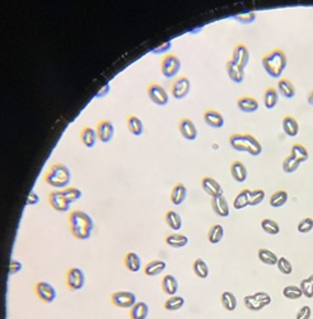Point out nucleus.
Returning <instances> with one entry per match:
<instances>
[{"label":"nucleus","instance_id":"6e6552de","mask_svg":"<svg viewBox=\"0 0 313 319\" xmlns=\"http://www.w3.org/2000/svg\"><path fill=\"white\" fill-rule=\"evenodd\" d=\"M86 284V276L81 268L73 267L67 272V286L70 291H78L83 289Z\"/></svg>","mask_w":313,"mask_h":319},{"label":"nucleus","instance_id":"f257e3e1","mask_svg":"<svg viewBox=\"0 0 313 319\" xmlns=\"http://www.w3.org/2000/svg\"><path fill=\"white\" fill-rule=\"evenodd\" d=\"M70 233L78 240H87L92 236L94 223L91 216L84 211H72L69 213Z\"/></svg>","mask_w":313,"mask_h":319},{"label":"nucleus","instance_id":"864d4df0","mask_svg":"<svg viewBox=\"0 0 313 319\" xmlns=\"http://www.w3.org/2000/svg\"><path fill=\"white\" fill-rule=\"evenodd\" d=\"M234 18L237 19V21H239L241 23H252V22L255 21V18H256V14L254 13V12H247V13H243V14H238V16H236Z\"/></svg>","mask_w":313,"mask_h":319},{"label":"nucleus","instance_id":"c85d7f7f","mask_svg":"<svg viewBox=\"0 0 313 319\" xmlns=\"http://www.w3.org/2000/svg\"><path fill=\"white\" fill-rule=\"evenodd\" d=\"M149 315V306L144 301H138L130 309V319H147Z\"/></svg>","mask_w":313,"mask_h":319},{"label":"nucleus","instance_id":"b1692460","mask_svg":"<svg viewBox=\"0 0 313 319\" xmlns=\"http://www.w3.org/2000/svg\"><path fill=\"white\" fill-rule=\"evenodd\" d=\"M283 130L286 135L289 137H297L299 133V124L297 119L293 118L292 115H286L283 119Z\"/></svg>","mask_w":313,"mask_h":319},{"label":"nucleus","instance_id":"7c9ffc66","mask_svg":"<svg viewBox=\"0 0 313 319\" xmlns=\"http://www.w3.org/2000/svg\"><path fill=\"white\" fill-rule=\"evenodd\" d=\"M257 258H259L260 262L266 265H276L279 259V257L275 253L266 249V248H260L259 252H257Z\"/></svg>","mask_w":313,"mask_h":319},{"label":"nucleus","instance_id":"13d9d810","mask_svg":"<svg viewBox=\"0 0 313 319\" xmlns=\"http://www.w3.org/2000/svg\"><path fill=\"white\" fill-rule=\"evenodd\" d=\"M110 84H104L103 87H102L101 89H99L98 92H97V95H96V97H104L106 96V95L108 94V92H110Z\"/></svg>","mask_w":313,"mask_h":319},{"label":"nucleus","instance_id":"dca6fc26","mask_svg":"<svg viewBox=\"0 0 313 319\" xmlns=\"http://www.w3.org/2000/svg\"><path fill=\"white\" fill-rule=\"evenodd\" d=\"M201 188H203V191L205 192L208 196L212 197V198L213 197L223 194L222 185H220L217 180L213 179V177L210 176H204L203 179H201Z\"/></svg>","mask_w":313,"mask_h":319},{"label":"nucleus","instance_id":"ea45409f","mask_svg":"<svg viewBox=\"0 0 313 319\" xmlns=\"http://www.w3.org/2000/svg\"><path fill=\"white\" fill-rule=\"evenodd\" d=\"M283 296L288 300H298L303 296L302 289L295 285H288L283 289Z\"/></svg>","mask_w":313,"mask_h":319},{"label":"nucleus","instance_id":"2f4dec72","mask_svg":"<svg viewBox=\"0 0 313 319\" xmlns=\"http://www.w3.org/2000/svg\"><path fill=\"white\" fill-rule=\"evenodd\" d=\"M249 196H251L249 189H242L236 196L234 201H233V208L239 211V209H243L247 206H249Z\"/></svg>","mask_w":313,"mask_h":319},{"label":"nucleus","instance_id":"3c124183","mask_svg":"<svg viewBox=\"0 0 313 319\" xmlns=\"http://www.w3.org/2000/svg\"><path fill=\"white\" fill-rule=\"evenodd\" d=\"M254 295H255V298H256L257 300L260 301V303L263 304L264 308H265V306H268V305H270L271 301H273V299H271V296L269 295L268 292H265V291L255 292Z\"/></svg>","mask_w":313,"mask_h":319},{"label":"nucleus","instance_id":"473e14b6","mask_svg":"<svg viewBox=\"0 0 313 319\" xmlns=\"http://www.w3.org/2000/svg\"><path fill=\"white\" fill-rule=\"evenodd\" d=\"M220 303H222L223 308L225 309L227 311H234L237 309V301L236 295L230 291H224L220 296Z\"/></svg>","mask_w":313,"mask_h":319},{"label":"nucleus","instance_id":"bf43d9fd","mask_svg":"<svg viewBox=\"0 0 313 319\" xmlns=\"http://www.w3.org/2000/svg\"><path fill=\"white\" fill-rule=\"evenodd\" d=\"M307 101L310 106H313V91H310L307 96Z\"/></svg>","mask_w":313,"mask_h":319},{"label":"nucleus","instance_id":"c9c22d12","mask_svg":"<svg viewBox=\"0 0 313 319\" xmlns=\"http://www.w3.org/2000/svg\"><path fill=\"white\" fill-rule=\"evenodd\" d=\"M279 101V92L275 87H269L265 91V95H264V104H265V108L271 110L276 106Z\"/></svg>","mask_w":313,"mask_h":319},{"label":"nucleus","instance_id":"423d86ee","mask_svg":"<svg viewBox=\"0 0 313 319\" xmlns=\"http://www.w3.org/2000/svg\"><path fill=\"white\" fill-rule=\"evenodd\" d=\"M169 88H171V95L174 99H185L191 91V82L187 77L181 75V77H177L176 79L172 82Z\"/></svg>","mask_w":313,"mask_h":319},{"label":"nucleus","instance_id":"49530a36","mask_svg":"<svg viewBox=\"0 0 313 319\" xmlns=\"http://www.w3.org/2000/svg\"><path fill=\"white\" fill-rule=\"evenodd\" d=\"M265 199V192L263 189H255L251 191V196H249V206L255 207L261 204Z\"/></svg>","mask_w":313,"mask_h":319},{"label":"nucleus","instance_id":"9d476101","mask_svg":"<svg viewBox=\"0 0 313 319\" xmlns=\"http://www.w3.org/2000/svg\"><path fill=\"white\" fill-rule=\"evenodd\" d=\"M148 96H149L150 101L154 102L155 105L159 106H164L168 104V94H167L166 88L162 87L158 83H150L148 84Z\"/></svg>","mask_w":313,"mask_h":319},{"label":"nucleus","instance_id":"2eb2a0df","mask_svg":"<svg viewBox=\"0 0 313 319\" xmlns=\"http://www.w3.org/2000/svg\"><path fill=\"white\" fill-rule=\"evenodd\" d=\"M178 129H179L181 135L185 138V140L195 141L196 137H198V129H196L194 121L190 120V119H187V118L181 119L178 123Z\"/></svg>","mask_w":313,"mask_h":319},{"label":"nucleus","instance_id":"de8ad7c7","mask_svg":"<svg viewBox=\"0 0 313 319\" xmlns=\"http://www.w3.org/2000/svg\"><path fill=\"white\" fill-rule=\"evenodd\" d=\"M62 193H64V196L67 197V199L70 203L79 201L82 198V192L78 188H74V187H68V188L62 191Z\"/></svg>","mask_w":313,"mask_h":319},{"label":"nucleus","instance_id":"20e7f679","mask_svg":"<svg viewBox=\"0 0 313 319\" xmlns=\"http://www.w3.org/2000/svg\"><path fill=\"white\" fill-rule=\"evenodd\" d=\"M263 67L270 77L280 78L286 68V55L281 49H275L263 58Z\"/></svg>","mask_w":313,"mask_h":319},{"label":"nucleus","instance_id":"4468645a","mask_svg":"<svg viewBox=\"0 0 313 319\" xmlns=\"http://www.w3.org/2000/svg\"><path fill=\"white\" fill-rule=\"evenodd\" d=\"M212 208L214 211V213L219 217H228L229 216V203H228L227 198L224 197V194H220V196L213 197L212 198Z\"/></svg>","mask_w":313,"mask_h":319},{"label":"nucleus","instance_id":"cd10ccee","mask_svg":"<svg viewBox=\"0 0 313 319\" xmlns=\"http://www.w3.org/2000/svg\"><path fill=\"white\" fill-rule=\"evenodd\" d=\"M79 138H81V142L83 143L87 148H92L96 145L97 131L94 130L93 128H91V126H84L81 130Z\"/></svg>","mask_w":313,"mask_h":319},{"label":"nucleus","instance_id":"09e8293b","mask_svg":"<svg viewBox=\"0 0 313 319\" xmlns=\"http://www.w3.org/2000/svg\"><path fill=\"white\" fill-rule=\"evenodd\" d=\"M298 231L300 234H308L313 230V218L310 217H304L299 221L297 226Z\"/></svg>","mask_w":313,"mask_h":319},{"label":"nucleus","instance_id":"5701e85b","mask_svg":"<svg viewBox=\"0 0 313 319\" xmlns=\"http://www.w3.org/2000/svg\"><path fill=\"white\" fill-rule=\"evenodd\" d=\"M237 106L243 113H255L259 109V101L255 97L241 96L237 100Z\"/></svg>","mask_w":313,"mask_h":319},{"label":"nucleus","instance_id":"0eeeda50","mask_svg":"<svg viewBox=\"0 0 313 319\" xmlns=\"http://www.w3.org/2000/svg\"><path fill=\"white\" fill-rule=\"evenodd\" d=\"M35 294L41 301L46 304L54 303L57 296L55 287L46 281H38L35 285Z\"/></svg>","mask_w":313,"mask_h":319},{"label":"nucleus","instance_id":"ddd939ff","mask_svg":"<svg viewBox=\"0 0 313 319\" xmlns=\"http://www.w3.org/2000/svg\"><path fill=\"white\" fill-rule=\"evenodd\" d=\"M230 60L244 69L249 62V51L247 49V46L244 43H237L236 48L233 49Z\"/></svg>","mask_w":313,"mask_h":319},{"label":"nucleus","instance_id":"aec40b11","mask_svg":"<svg viewBox=\"0 0 313 319\" xmlns=\"http://www.w3.org/2000/svg\"><path fill=\"white\" fill-rule=\"evenodd\" d=\"M161 286L164 294L168 296L176 295L177 291H178V281H177V279L173 275H166L162 279Z\"/></svg>","mask_w":313,"mask_h":319},{"label":"nucleus","instance_id":"5fc2aeb1","mask_svg":"<svg viewBox=\"0 0 313 319\" xmlns=\"http://www.w3.org/2000/svg\"><path fill=\"white\" fill-rule=\"evenodd\" d=\"M22 268H23V265H22L21 262H18V260L16 259H12L11 263H9V275L13 276V275L19 274V272L22 271Z\"/></svg>","mask_w":313,"mask_h":319},{"label":"nucleus","instance_id":"a878e982","mask_svg":"<svg viewBox=\"0 0 313 319\" xmlns=\"http://www.w3.org/2000/svg\"><path fill=\"white\" fill-rule=\"evenodd\" d=\"M166 244L171 248H174V249H181V248H185L189 244V238L183 234H169L166 238Z\"/></svg>","mask_w":313,"mask_h":319},{"label":"nucleus","instance_id":"bb28decb","mask_svg":"<svg viewBox=\"0 0 313 319\" xmlns=\"http://www.w3.org/2000/svg\"><path fill=\"white\" fill-rule=\"evenodd\" d=\"M230 174L237 183H243L247 179V169L243 162L233 161L230 165Z\"/></svg>","mask_w":313,"mask_h":319},{"label":"nucleus","instance_id":"6e6d98bb","mask_svg":"<svg viewBox=\"0 0 313 319\" xmlns=\"http://www.w3.org/2000/svg\"><path fill=\"white\" fill-rule=\"evenodd\" d=\"M40 202V196L36 192H31L27 198V206H35Z\"/></svg>","mask_w":313,"mask_h":319},{"label":"nucleus","instance_id":"f03ea898","mask_svg":"<svg viewBox=\"0 0 313 319\" xmlns=\"http://www.w3.org/2000/svg\"><path fill=\"white\" fill-rule=\"evenodd\" d=\"M229 145L233 150L247 152L251 156H259L263 152V146L249 133H233L229 135Z\"/></svg>","mask_w":313,"mask_h":319},{"label":"nucleus","instance_id":"79ce46f5","mask_svg":"<svg viewBox=\"0 0 313 319\" xmlns=\"http://www.w3.org/2000/svg\"><path fill=\"white\" fill-rule=\"evenodd\" d=\"M261 227H263V230L265 231L266 234H269V235H278V234L280 233V226H279V223L276 222V221L271 220V218H264V220L261 221Z\"/></svg>","mask_w":313,"mask_h":319},{"label":"nucleus","instance_id":"c756f323","mask_svg":"<svg viewBox=\"0 0 313 319\" xmlns=\"http://www.w3.org/2000/svg\"><path fill=\"white\" fill-rule=\"evenodd\" d=\"M126 123H128V129L130 130L133 135H139L143 134V131H144V125H143V121L140 120L138 116L135 115H129L128 119H126Z\"/></svg>","mask_w":313,"mask_h":319},{"label":"nucleus","instance_id":"e433bc0d","mask_svg":"<svg viewBox=\"0 0 313 319\" xmlns=\"http://www.w3.org/2000/svg\"><path fill=\"white\" fill-rule=\"evenodd\" d=\"M193 271H194V274H195L196 276L201 280L208 279L209 272H210L209 271L208 263H206L203 258H198V259H195V262L193 263Z\"/></svg>","mask_w":313,"mask_h":319},{"label":"nucleus","instance_id":"052dcab7","mask_svg":"<svg viewBox=\"0 0 313 319\" xmlns=\"http://www.w3.org/2000/svg\"><path fill=\"white\" fill-rule=\"evenodd\" d=\"M308 280H309V281H310V284H312V285H313V274H312V275H310V276H309V277H308Z\"/></svg>","mask_w":313,"mask_h":319},{"label":"nucleus","instance_id":"9b49d317","mask_svg":"<svg viewBox=\"0 0 313 319\" xmlns=\"http://www.w3.org/2000/svg\"><path fill=\"white\" fill-rule=\"evenodd\" d=\"M48 203L52 207V209L57 212H68L70 208V202L64 196L62 191H54L48 193Z\"/></svg>","mask_w":313,"mask_h":319},{"label":"nucleus","instance_id":"4c0bfd02","mask_svg":"<svg viewBox=\"0 0 313 319\" xmlns=\"http://www.w3.org/2000/svg\"><path fill=\"white\" fill-rule=\"evenodd\" d=\"M183 305H185V299L178 295L169 296V299H167L163 304L164 309L168 311H177V310H179V309H181Z\"/></svg>","mask_w":313,"mask_h":319},{"label":"nucleus","instance_id":"58836bf2","mask_svg":"<svg viewBox=\"0 0 313 319\" xmlns=\"http://www.w3.org/2000/svg\"><path fill=\"white\" fill-rule=\"evenodd\" d=\"M288 198H289V196H288L286 191H278L270 197L269 203H270V206L273 208H280V207H283L288 202Z\"/></svg>","mask_w":313,"mask_h":319},{"label":"nucleus","instance_id":"4d7b16f0","mask_svg":"<svg viewBox=\"0 0 313 319\" xmlns=\"http://www.w3.org/2000/svg\"><path fill=\"white\" fill-rule=\"evenodd\" d=\"M171 46H172V43L169 42V41H167V42H164L163 45L159 46V48H155L154 50H153V53H154V54H158V53H164V51L168 50Z\"/></svg>","mask_w":313,"mask_h":319},{"label":"nucleus","instance_id":"f704fd0d","mask_svg":"<svg viewBox=\"0 0 313 319\" xmlns=\"http://www.w3.org/2000/svg\"><path fill=\"white\" fill-rule=\"evenodd\" d=\"M164 220H166L168 227H171L173 231H178L182 227V218L176 211H172V209L167 211L166 215H164Z\"/></svg>","mask_w":313,"mask_h":319},{"label":"nucleus","instance_id":"a18cd8bd","mask_svg":"<svg viewBox=\"0 0 313 319\" xmlns=\"http://www.w3.org/2000/svg\"><path fill=\"white\" fill-rule=\"evenodd\" d=\"M276 267H278L279 272L283 275H286V276H289V275L293 274V264L288 258L285 257H280L278 259V263H276Z\"/></svg>","mask_w":313,"mask_h":319},{"label":"nucleus","instance_id":"f8f14e48","mask_svg":"<svg viewBox=\"0 0 313 319\" xmlns=\"http://www.w3.org/2000/svg\"><path fill=\"white\" fill-rule=\"evenodd\" d=\"M97 138H98L101 142L108 143L111 142V140L113 138L115 134V128H113V124L110 120H101L97 124Z\"/></svg>","mask_w":313,"mask_h":319},{"label":"nucleus","instance_id":"c03bdc74","mask_svg":"<svg viewBox=\"0 0 313 319\" xmlns=\"http://www.w3.org/2000/svg\"><path fill=\"white\" fill-rule=\"evenodd\" d=\"M243 304H244V306H246V308L248 309L249 311H260V310H263V309H264L263 304L260 303V301L257 300L256 298H255L254 294H252V295H246V296H244Z\"/></svg>","mask_w":313,"mask_h":319},{"label":"nucleus","instance_id":"a211bd4d","mask_svg":"<svg viewBox=\"0 0 313 319\" xmlns=\"http://www.w3.org/2000/svg\"><path fill=\"white\" fill-rule=\"evenodd\" d=\"M123 264H125L126 269L133 274H137L142 268V259H140L139 255L134 252L126 253L125 257H123Z\"/></svg>","mask_w":313,"mask_h":319},{"label":"nucleus","instance_id":"603ef678","mask_svg":"<svg viewBox=\"0 0 313 319\" xmlns=\"http://www.w3.org/2000/svg\"><path fill=\"white\" fill-rule=\"evenodd\" d=\"M312 316V309L309 305H303L299 310L297 311L295 319H310Z\"/></svg>","mask_w":313,"mask_h":319},{"label":"nucleus","instance_id":"7ed1b4c3","mask_svg":"<svg viewBox=\"0 0 313 319\" xmlns=\"http://www.w3.org/2000/svg\"><path fill=\"white\" fill-rule=\"evenodd\" d=\"M43 179L50 187L55 188L56 191H64L65 188H68V185L72 180V174L65 165L54 164L51 165Z\"/></svg>","mask_w":313,"mask_h":319},{"label":"nucleus","instance_id":"72a5a7b5","mask_svg":"<svg viewBox=\"0 0 313 319\" xmlns=\"http://www.w3.org/2000/svg\"><path fill=\"white\" fill-rule=\"evenodd\" d=\"M223 238H224V227L220 223H215L209 229L208 240L210 244H218L222 242Z\"/></svg>","mask_w":313,"mask_h":319},{"label":"nucleus","instance_id":"393cba45","mask_svg":"<svg viewBox=\"0 0 313 319\" xmlns=\"http://www.w3.org/2000/svg\"><path fill=\"white\" fill-rule=\"evenodd\" d=\"M278 92L285 99H293L295 96V87L293 82H290L286 78H280L278 82Z\"/></svg>","mask_w":313,"mask_h":319},{"label":"nucleus","instance_id":"f3484780","mask_svg":"<svg viewBox=\"0 0 313 319\" xmlns=\"http://www.w3.org/2000/svg\"><path fill=\"white\" fill-rule=\"evenodd\" d=\"M204 121L206 123V125H209L210 128H222L224 125V118H223L222 114L217 110H205L204 113Z\"/></svg>","mask_w":313,"mask_h":319},{"label":"nucleus","instance_id":"1a4fd4ad","mask_svg":"<svg viewBox=\"0 0 313 319\" xmlns=\"http://www.w3.org/2000/svg\"><path fill=\"white\" fill-rule=\"evenodd\" d=\"M111 301L115 306L122 309H132L138 303L135 294L130 291L113 292L112 296H111Z\"/></svg>","mask_w":313,"mask_h":319},{"label":"nucleus","instance_id":"6ab92c4d","mask_svg":"<svg viewBox=\"0 0 313 319\" xmlns=\"http://www.w3.org/2000/svg\"><path fill=\"white\" fill-rule=\"evenodd\" d=\"M167 268V263L164 260L161 259H153L150 262L147 263V265L144 267V274L147 276L154 277L161 275L164 269Z\"/></svg>","mask_w":313,"mask_h":319},{"label":"nucleus","instance_id":"412c9836","mask_svg":"<svg viewBox=\"0 0 313 319\" xmlns=\"http://www.w3.org/2000/svg\"><path fill=\"white\" fill-rule=\"evenodd\" d=\"M227 73L228 77L232 79L234 83H242L244 79V69L237 65L236 63H233L232 60L227 62Z\"/></svg>","mask_w":313,"mask_h":319},{"label":"nucleus","instance_id":"8fccbe9b","mask_svg":"<svg viewBox=\"0 0 313 319\" xmlns=\"http://www.w3.org/2000/svg\"><path fill=\"white\" fill-rule=\"evenodd\" d=\"M299 287L302 289L303 292V296L308 299H312L313 298V285L310 284V281L308 279H304L300 281Z\"/></svg>","mask_w":313,"mask_h":319},{"label":"nucleus","instance_id":"4be33fe9","mask_svg":"<svg viewBox=\"0 0 313 319\" xmlns=\"http://www.w3.org/2000/svg\"><path fill=\"white\" fill-rule=\"evenodd\" d=\"M186 197H187V188L182 183H178L172 188L171 191V202L174 206H181L185 202Z\"/></svg>","mask_w":313,"mask_h":319},{"label":"nucleus","instance_id":"37998d69","mask_svg":"<svg viewBox=\"0 0 313 319\" xmlns=\"http://www.w3.org/2000/svg\"><path fill=\"white\" fill-rule=\"evenodd\" d=\"M299 166H300V162L298 161V160H295L293 156H288V157L284 158L283 165H281L283 171L286 172V174H293V172L297 171Z\"/></svg>","mask_w":313,"mask_h":319},{"label":"nucleus","instance_id":"39448f33","mask_svg":"<svg viewBox=\"0 0 313 319\" xmlns=\"http://www.w3.org/2000/svg\"><path fill=\"white\" fill-rule=\"evenodd\" d=\"M181 70V60L177 55L167 54L161 62V72L166 78H173Z\"/></svg>","mask_w":313,"mask_h":319},{"label":"nucleus","instance_id":"a19ab883","mask_svg":"<svg viewBox=\"0 0 313 319\" xmlns=\"http://www.w3.org/2000/svg\"><path fill=\"white\" fill-rule=\"evenodd\" d=\"M290 156H293V157H294L295 160H298L300 164L307 161L308 157H309L307 148H305L303 145H300V143H295V145H293Z\"/></svg>","mask_w":313,"mask_h":319}]
</instances>
